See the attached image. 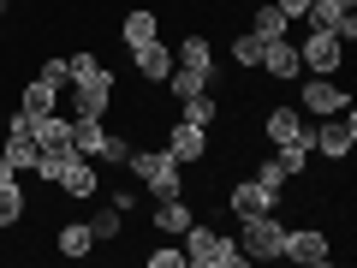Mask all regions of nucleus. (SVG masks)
<instances>
[{
    "label": "nucleus",
    "instance_id": "nucleus-1",
    "mask_svg": "<svg viewBox=\"0 0 357 268\" xmlns=\"http://www.w3.org/2000/svg\"><path fill=\"white\" fill-rule=\"evenodd\" d=\"M178 244H185V268H250V256L238 251V239L203 227V221H191V227L178 232Z\"/></svg>",
    "mask_w": 357,
    "mask_h": 268
},
{
    "label": "nucleus",
    "instance_id": "nucleus-2",
    "mask_svg": "<svg viewBox=\"0 0 357 268\" xmlns=\"http://www.w3.org/2000/svg\"><path fill=\"white\" fill-rule=\"evenodd\" d=\"M114 96H119V77H114V66H89L84 77H72L66 84V114H89V119H107V107H114Z\"/></svg>",
    "mask_w": 357,
    "mask_h": 268
},
{
    "label": "nucleus",
    "instance_id": "nucleus-3",
    "mask_svg": "<svg viewBox=\"0 0 357 268\" xmlns=\"http://www.w3.org/2000/svg\"><path fill=\"white\" fill-rule=\"evenodd\" d=\"M126 167H131V179H137L149 197H178V191H185V167H178L161 143H155V149H131Z\"/></svg>",
    "mask_w": 357,
    "mask_h": 268
},
{
    "label": "nucleus",
    "instance_id": "nucleus-4",
    "mask_svg": "<svg viewBox=\"0 0 357 268\" xmlns=\"http://www.w3.org/2000/svg\"><path fill=\"white\" fill-rule=\"evenodd\" d=\"M280 244H286V221L274 215V209H268V215H244V221H238V251L250 256V262H274Z\"/></svg>",
    "mask_w": 357,
    "mask_h": 268
},
{
    "label": "nucleus",
    "instance_id": "nucleus-5",
    "mask_svg": "<svg viewBox=\"0 0 357 268\" xmlns=\"http://www.w3.org/2000/svg\"><path fill=\"white\" fill-rule=\"evenodd\" d=\"M351 149H357V107L316 119V155H321V161L345 167V155H351Z\"/></svg>",
    "mask_w": 357,
    "mask_h": 268
},
{
    "label": "nucleus",
    "instance_id": "nucleus-6",
    "mask_svg": "<svg viewBox=\"0 0 357 268\" xmlns=\"http://www.w3.org/2000/svg\"><path fill=\"white\" fill-rule=\"evenodd\" d=\"M161 149L173 155L178 167H203L208 155H215V143H208V126H191V119H173V126L161 131Z\"/></svg>",
    "mask_w": 357,
    "mask_h": 268
},
{
    "label": "nucleus",
    "instance_id": "nucleus-7",
    "mask_svg": "<svg viewBox=\"0 0 357 268\" xmlns=\"http://www.w3.org/2000/svg\"><path fill=\"white\" fill-rule=\"evenodd\" d=\"M262 143H268V149H280V143H310V149H316V126H310L298 107L274 102V107L262 114Z\"/></svg>",
    "mask_w": 357,
    "mask_h": 268
},
{
    "label": "nucleus",
    "instance_id": "nucleus-8",
    "mask_svg": "<svg viewBox=\"0 0 357 268\" xmlns=\"http://www.w3.org/2000/svg\"><path fill=\"white\" fill-rule=\"evenodd\" d=\"M298 60H304L310 77H333L345 66V42L333 36V30H304V42H298Z\"/></svg>",
    "mask_w": 357,
    "mask_h": 268
},
{
    "label": "nucleus",
    "instance_id": "nucleus-9",
    "mask_svg": "<svg viewBox=\"0 0 357 268\" xmlns=\"http://www.w3.org/2000/svg\"><path fill=\"white\" fill-rule=\"evenodd\" d=\"M345 107H357V102H351V89H340L333 77H310L298 89V114L304 119H328V114H345Z\"/></svg>",
    "mask_w": 357,
    "mask_h": 268
},
{
    "label": "nucleus",
    "instance_id": "nucleus-10",
    "mask_svg": "<svg viewBox=\"0 0 357 268\" xmlns=\"http://www.w3.org/2000/svg\"><path fill=\"white\" fill-rule=\"evenodd\" d=\"M286 262H304V268H328L333 262V244L321 227H286V244H280Z\"/></svg>",
    "mask_w": 357,
    "mask_h": 268
},
{
    "label": "nucleus",
    "instance_id": "nucleus-11",
    "mask_svg": "<svg viewBox=\"0 0 357 268\" xmlns=\"http://www.w3.org/2000/svg\"><path fill=\"white\" fill-rule=\"evenodd\" d=\"M54 191L72 197V203H89V197L102 191V161H89V155H72V161L60 167V179H54Z\"/></svg>",
    "mask_w": 357,
    "mask_h": 268
},
{
    "label": "nucleus",
    "instance_id": "nucleus-12",
    "mask_svg": "<svg viewBox=\"0 0 357 268\" xmlns=\"http://www.w3.org/2000/svg\"><path fill=\"white\" fill-rule=\"evenodd\" d=\"M227 209H232V221L268 215V209H280V191H268V185H256V179H238V185H227Z\"/></svg>",
    "mask_w": 357,
    "mask_h": 268
},
{
    "label": "nucleus",
    "instance_id": "nucleus-13",
    "mask_svg": "<svg viewBox=\"0 0 357 268\" xmlns=\"http://www.w3.org/2000/svg\"><path fill=\"white\" fill-rule=\"evenodd\" d=\"M173 48H167V42L161 36H155V42H143V48H131V72H137L143 77V84H167V72H173Z\"/></svg>",
    "mask_w": 357,
    "mask_h": 268
},
{
    "label": "nucleus",
    "instance_id": "nucleus-14",
    "mask_svg": "<svg viewBox=\"0 0 357 268\" xmlns=\"http://www.w3.org/2000/svg\"><path fill=\"white\" fill-rule=\"evenodd\" d=\"M256 72L280 77V84H292V77L304 72V60H298V42H292V36H274V42L262 48V66H256Z\"/></svg>",
    "mask_w": 357,
    "mask_h": 268
},
{
    "label": "nucleus",
    "instance_id": "nucleus-15",
    "mask_svg": "<svg viewBox=\"0 0 357 268\" xmlns=\"http://www.w3.org/2000/svg\"><path fill=\"white\" fill-rule=\"evenodd\" d=\"M155 36H161V13H155V6H131V13L119 18V42H126V54L143 48V42H155Z\"/></svg>",
    "mask_w": 357,
    "mask_h": 268
},
{
    "label": "nucleus",
    "instance_id": "nucleus-16",
    "mask_svg": "<svg viewBox=\"0 0 357 268\" xmlns=\"http://www.w3.org/2000/svg\"><path fill=\"white\" fill-rule=\"evenodd\" d=\"M155 232H161V239H178V232H185V227H191V203H185V191H178V197H155Z\"/></svg>",
    "mask_w": 357,
    "mask_h": 268
},
{
    "label": "nucleus",
    "instance_id": "nucleus-17",
    "mask_svg": "<svg viewBox=\"0 0 357 268\" xmlns=\"http://www.w3.org/2000/svg\"><path fill=\"white\" fill-rule=\"evenodd\" d=\"M24 209H30L24 185H18V173H13V167L0 161V227H18V221H24Z\"/></svg>",
    "mask_w": 357,
    "mask_h": 268
},
{
    "label": "nucleus",
    "instance_id": "nucleus-18",
    "mask_svg": "<svg viewBox=\"0 0 357 268\" xmlns=\"http://www.w3.org/2000/svg\"><path fill=\"white\" fill-rule=\"evenodd\" d=\"M54 251H60L66 262H84V256L96 251V232H89V221H66V227L54 232Z\"/></svg>",
    "mask_w": 357,
    "mask_h": 268
},
{
    "label": "nucleus",
    "instance_id": "nucleus-19",
    "mask_svg": "<svg viewBox=\"0 0 357 268\" xmlns=\"http://www.w3.org/2000/svg\"><path fill=\"white\" fill-rule=\"evenodd\" d=\"M0 161L13 167V173H36V137H24V131H0Z\"/></svg>",
    "mask_w": 357,
    "mask_h": 268
},
{
    "label": "nucleus",
    "instance_id": "nucleus-20",
    "mask_svg": "<svg viewBox=\"0 0 357 268\" xmlns=\"http://www.w3.org/2000/svg\"><path fill=\"white\" fill-rule=\"evenodd\" d=\"M173 60H178V66H191V72H208V77H215V48H208V36H203V30H191V36L178 42V48H173Z\"/></svg>",
    "mask_w": 357,
    "mask_h": 268
},
{
    "label": "nucleus",
    "instance_id": "nucleus-21",
    "mask_svg": "<svg viewBox=\"0 0 357 268\" xmlns=\"http://www.w3.org/2000/svg\"><path fill=\"white\" fill-rule=\"evenodd\" d=\"M250 36L274 42V36H292V24H286V13L274 6V0H262V6H250Z\"/></svg>",
    "mask_w": 357,
    "mask_h": 268
},
{
    "label": "nucleus",
    "instance_id": "nucleus-22",
    "mask_svg": "<svg viewBox=\"0 0 357 268\" xmlns=\"http://www.w3.org/2000/svg\"><path fill=\"white\" fill-rule=\"evenodd\" d=\"M102 137H107V119H89V114L72 119V149H77V155L96 161V155H102Z\"/></svg>",
    "mask_w": 357,
    "mask_h": 268
},
{
    "label": "nucleus",
    "instance_id": "nucleus-23",
    "mask_svg": "<svg viewBox=\"0 0 357 268\" xmlns=\"http://www.w3.org/2000/svg\"><path fill=\"white\" fill-rule=\"evenodd\" d=\"M167 89H173V102H191V96L215 89V77H208V72H191V66H173V72H167Z\"/></svg>",
    "mask_w": 357,
    "mask_h": 268
},
{
    "label": "nucleus",
    "instance_id": "nucleus-24",
    "mask_svg": "<svg viewBox=\"0 0 357 268\" xmlns=\"http://www.w3.org/2000/svg\"><path fill=\"white\" fill-rule=\"evenodd\" d=\"M18 107H24V114H54V107H60V89H54L48 77H30V84L18 89Z\"/></svg>",
    "mask_w": 357,
    "mask_h": 268
},
{
    "label": "nucleus",
    "instance_id": "nucleus-25",
    "mask_svg": "<svg viewBox=\"0 0 357 268\" xmlns=\"http://www.w3.org/2000/svg\"><path fill=\"white\" fill-rule=\"evenodd\" d=\"M178 119H191V126H208V131H215V119H220V102H215V96L203 89V96H191V102H178Z\"/></svg>",
    "mask_w": 357,
    "mask_h": 268
},
{
    "label": "nucleus",
    "instance_id": "nucleus-26",
    "mask_svg": "<svg viewBox=\"0 0 357 268\" xmlns=\"http://www.w3.org/2000/svg\"><path fill=\"white\" fill-rule=\"evenodd\" d=\"M89 232H96V244H114L119 232H126V215H119L114 203H107V209H96V215H89Z\"/></svg>",
    "mask_w": 357,
    "mask_h": 268
},
{
    "label": "nucleus",
    "instance_id": "nucleus-27",
    "mask_svg": "<svg viewBox=\"0 0 357 268\" xmlns=\"http://www.w3.org/2000/svg\"><path fill=\"white\" fill-rule=\"evenodd\" d=\"M310 155H316L310 143H280V149H274V161L286 167V179H304V173H310Z\"/></svg>",
    "mask_w": 357,
    "mask_h": 268
},
{
    "label": "nucleus",
    "instance_id": "nucleus-28",
    "mask_svg": "<svg viewBox=\"0 0 357 268\" xmlns=\"http://www.w3.org/2000/svg\"><path fill=\"white\" fill-rule=\"evenodd\" d=\"M262 48H268V42L250 36V30H238V36H232V60H238L244 72H256V66H262Z\"/></svg>",
    "mask_w": 357,
    "mask_h": 268
},
{
    "label": "nucleus",
    "instance_id": "nucleus-29",
    "mask_svg": "<svg viewBox=\"0 0 357 268\" xmlns=\"http://www.w3.org/2000/svg\"><path fill=\"white\" fill-rule=\"evenodd\" d=\"M126 155H131V137H126V131H107V137H102V155H96V161H102V167H119Z\"/></svg>",
    "mask_w": 357,
    "mask_h": 268
},
{
    "label": "nucleus",
    "instance_id": "nucleus-30",
    "mask_svg": "<svg viewBox=\"0 0 357 268\" xmlns=\"http://www.w3.org/2000/svg\"><path fill=\"white\" fill-rule=\"evenodd\" d=\"M256 185H268V191H286V167L280 161H274V155H262V161H256Z\"/></svg>",
    "mask_w": 357,
    "mask_h": 268
},
{
    "label": "nucleus",
    "instance_id": "nucleus-31",
    "mask_svg": "<svg viewBox=\"0 0 357 268\" xmlns=\"http://www.w3.org/2000/svg\"><path fill=\"white\" fill-rule=\"evenodd\" d=\"M149 268H185V244H178V239L155 244V251H149Z\"/></svg>",
    "mask_w": 357,
    "mask_h": 268
},
{
    "label": "nucleus",
    "instance_id": "nucleus-32",
    "mask_svg": "<svg viewBox=\"0 0 357 268\" xmlns=\"http://www.w3.org/2000/svg\"><path fill=\"white\" fill-rule=\"evenodd\" d=\"M107 203H114L119 215H131V209H143V197H137V191H126V185H119V191H107Z\"/></svg>",
    "mask_w": 357,
    "mask_h": 268
},
{
    "label": "nucleus",
    "instance_id": "nucleus-33",
    "mask_svg": "<svg viewBox=\"0 0 357 268\" xmlns=\"http://www.w3.org/2000/svg\"><path fill=\"white\" fill-rule=\"evenodd\" d=\"M274 6L286 13V24H304V13H310V0H274Z\"/></svg>",
    "mask_w": 357,
    "mask_h": 268
},
{
    "label": "nucleus",
    "instance_id": "nucleus-34",
    "mask_svg": "<svg viewBox=\"0 0 357 268\" xmlns=\"http://www.w3.org/2000/svg\"><path fill=\"white\" fill-rule=\"evenodd\" d=\"M36 77H48L54 89H66V60H42V72Z\"/></svg>",
    "mask_w": 357,
    "mask_h": 268
},
{
    "label": "nucleus",
    "instance_id": "nucleus-35",
    "mask_svg": "<svg viewBox=\"0 0 357 268\" xmlns=\"http://www.w3.org/2000/svg\"><path fill=\"white\" fill-rule=\"evenodd\" d=\"M0 131H6V114H0Z\"/></svg>",
    "mask_w": 357,
    "mask_h": 268
}]
</instances>
